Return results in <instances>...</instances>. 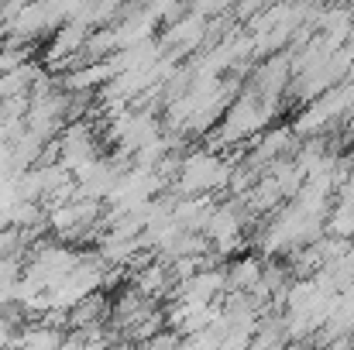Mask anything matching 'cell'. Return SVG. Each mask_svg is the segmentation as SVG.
Returning <instances> with one entry per match:
<instances>
[{
    "instance_id": "cell-2",
    "label": "cell",
    "mask_w": 354,
    "mask_h": 350,
    "mask_svg": "<svg viewBox=\"0 0 354 350\" xmlns=\"http://www.w3.org/2000/svg\"><path fill=\"white\" fill-rule=\"evenodd\" d=\"M86 38H90V24H83V21H69L66 28L55 31V38H52L45 59H48V62H73V55L83 52Z\"/></svg>"
},
{
    "instance_id": "cell-1",
    "label": "cell",
    "mask_w": 354,
    "mask_h": 350,
    "mask_svg": "<svg viewBox=\"0 0 354 350\" xmlns=\"http://www.w3.org/2000/svg\"><path fill=\"white\" fill-rule=\"evenodd\" d=\"M224 179H227V168H224L221 158L210 155V151L189 155V158L183 162V168H179V189L189 193V196L210 193V189H217Z\"/></svg>"
}]
</instances>
